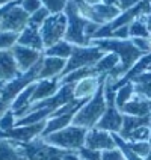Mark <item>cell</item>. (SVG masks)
Instances as JSON below:
<instances>
[{
  "instance_id": "cell-1",
  "label": "cell",
  "mask_w": 151,
  "mask_h": 160,
  "mask_svg": "<svg viewBox=\"0 0 151 160\" xmlns=\"http://www.w3.org/2000/svg\"><path fill=\"white\" fill-rule=\"evenodd\" d=\"M106 82V79H104ZM104 82L101 83V86L98 88V91L92 95V98H89L88 101L79 109V112L74 115L73 124L83 127L86 130H91L94 127H97L100 122L101 116L104 115L107 109V101L106 95H104Z\"/></svg>"
},
{
  "instance_id": "cell-2",
  "label": "cell",
  "mask_w": 151,
  "mask_h": 160,
  "mask_svg": "<svg viewBox=\"0 0 151 160\" xmlns=\"http://www.w3.org/2000/svg\"><path fill=\"white\" fill-rule=\"evenodd\" d=\"M86 133H88L86 128L71 124L56 133L48 134L47 138H44V141L45 143L63 151H79L80 148L85 147Z\"/></svg>"
},
{
  "instance_id": "cell-3",
  "label": "cell",
  "mask_w": 151,
  "mask_h": 160,
  "mask_svg": "<svg viewBox=\"0 0 151 160\" xmlns=\"http://www.w3.org/2000/svg\"><path fill=\"white\" fill-rule=\"evenodd\" d=\"M63 12L68 18V27H67V33L63 39L73 45H89L91 41L85 35V27L88 24V20H85L80 15L79 9L76 6V2L68 0Z\"/></svg>"
},
{
  "instance_id": "cell-4",
  "label": "cell",
  "mask_w": 151,
  "mask_h": 160,
  "mask_svg": "<svg viewBox=\"0 0 151 160\" xmlns=\"http://www.w3.org/2000/svg\"><path fill=\"white\" fill-rule=\"evenodd\" d=\"M104 54L106 52H103L101 48H98L95 45H76L70 59L67 61V65H65L59 80L76 70L85 68V67H94Z\"/></svg>"
},
{
  "instance_id": "cell-5",
  "label": "cell",
  "mask_w": 151,
  "mask_h": 160,
  "mask_svg": "<svg viewBox=\"0 0 151 160\" xmlns=\"http://www.w3.org/2000/svg\"><path fill=\"white\" fill-rule=\"evenodd\" d=\"M67 27H68V18L65 15V12L52 14L45 20V23L39 27V33L44 42V50L62 41L67 33Z\"/></svg>"
},
{
  "instance_id": "cell-6",
  "label": "cell",
  "mask_w": 151,
  "mask_h": 160,
  "mask_svg": "<svg viewBox=\"0 0 151 160\" xmlns=\"http://www.w3.org/2000/svg\"><path fill=\"white\" fill-rule=\"evenodd\" d=\"M29 14L20 6V0H14L8 11L3 14L0 21V30L2 32H15L21 33L29 24Z\"/></svg>"
},
{
  "instance_id": "cell-7",
  "label": "cell",
  "mask_w": 151,
  "mask_h": 160,
  "mask_svg": "<svg viewBox=\"0 0 151 160\" xmlns=\"http://www.w3.org/2000/svg\"><path fill=\"white\" fill-rule=\"evenodd\" d=\"M45 122L47 121L32 125H15L8 132H0V139H9V141H15L20 143L33 142L38 138H41L45 128Z\"/></svg>"
},
{
  "instance_id": "cell-8",
  "label": "cell",
  "mask_w": 151,
  "mask_h": 160,
  "mask_svg": "<svg viewBox=\"0 0 151 160\" xmlns=\"http://www.w3.org/2000/svg\"><path fill=\"white\" fill-rule=\"evenodd\" d=\"M85 148L103 152V151H109V150L116 148V143H115V139H113V134L112 133L94 127V128L88 130V133H86Z\"/></svg>"
},
{
  "instance_id": "cell-9",
  "label": "cell",
  "mask_w": 151,
  "mask_h": 160,
  "mask_svg": "<svg viewBox=\"0 0 151 160\" xmlns=\"http://www.w3.org/2000/svg\"><path fill=\"white\" fill-rule=\"evenodd\" d=\"M11 52L14 54V59L17 62V67L20 72H27L30 68H33L36 63L39 62L43 58H44V53L43 52H38V50H33V48H29V47H24V45L15 44Z\"/></svg>"
},
{
  "instance_id": "cell-10",
  "label": "cell",
  "mask_w": 151,
  "mask_h": 160,
  "mask_svg": "<svg viewBox=\"0 0 151 160\" xmlns=\"http://www.w3.org/2000/svg\"><path fill=\"white\" fill-rule=\"evenodd\" d=\"M107 76H91L86 79L79 80L77 83H74V89H73V97L74 100L79 101H88L89 98L98 91L101 86V83L104 82Z\"/></svg>"
},
{
  "instance_id": "cell-11",
  "label": "cell",
  "mask_w": 151,
  "mask_h": 160,
  "mask_svg": "<svg viewBox=\"0 0 151 160\" xmlns=\"http://www.w3.org/2000/svg\"><path fill=\"white\" fill-rule=\"evenodd\" d=\"M123 121H124V115L123 112L116 106H107L104 115L101 116L100 122L97 124V128L104 130L109 133H121L123 128Z\"/></svg>"
},
{
  "instance_id": "cell-12",
  "label": "cell",
  "mask_w": 151,
  "mask_h": 160,
  "mask_svg": "<svg viewBox=\"0 0 151 160\" xmlns=\"http://www.w3.org/2000/svg\"><path fill=\"white\" fill-rule=\"evenodd\" d=\"M18 76H21V72L18 70L12 52L11 50L0 52V79L9 83L14 79H17Z\"/></svg>"
},
{
  "instance_id": "cell-13",
  "label": "cell",
  "mask_w": 151,
  "mask_h": 160,
  "mask_svg": "<svg viewBox=\"0 0 151 160\" xmlns=\"http://www.w3.org/2000/svg\"><path fill=\"white\" fill-rule=\"evenodd\" d=\"M62 83L59 79H43L36 82V88L33 92V97H32V104L38 103V101H43L47 98L53 97L58 94V91L61 89Z\"/></svg>"
},
{
  "instance_id": "cell-14",
  "label": "cell",
  "mask_w": 151,
  "mask_h": 160,
  "mask_svg": "<svg viewBox=\"0 0 151 160\" xmlns=\"http://www.w3.org/2000/svg\"><path fill=\"white\" fill-rule=\"evenodd\" d=\"M67 65L65 59L59 58H52V56H44L43 63H41V71H39V79H59L62 74L63 68Z\"/></svg>"
},
{
  "instance_id": "cell-15",
  "label": "cell",
  "mask_w": 151,
  "mask_h": 160,
  "mask_svg": "<svg viewBox=\"0 0 151 160\" xmlns=\"http://www.w3.org/2000/svg\"><path fill=\"white\" fill-rule=\"evenodd\" d=\"M0 160H27L23 145L15 141L0 139Z\"/></svg>"
},
{
  "instance_id": "cell-16",
  "label": "cell",
  "mask_w": 151,
  "mask_h": 160,
  "mask_svg": "<svg viewBox=\"0 0 151 160\" xmlns=\"http://www.w3.org/2000/svg\"><path fill=\"white\" fill-rule=\"evenodd\" d=\"M17 44L24 45V47H29V48H33V50H38V52H43L44 53V42H43L41 33H39L38 29H33V27L27 26L20 33Z\"/></svg>"
},
{
  "instance_id": "cell-17",
  "label": "cell",
  "mask_w": 151,
  "mask_h": 160,
  "mask_svg": "<svg viewBox=\"0 0 151 160\" xmlns=\"http://www.w3.org/2000/svg\"><path fill=\"white\" fill-rule=\"evenodd\" d=\"M74 115L76 113H67V115H59V116H50L45 122V128L43 134H41V139L47 138L48 134L56 133L59 130H62L65 127L73 124V119H74Z\"/></svg>"
},
{
  "instance_id": "cell-18",
  "label": "cell",
  "mask_w": 151,
  "mask_h": 160,
  "mask_svg": "<svg viewBox=\"0 0 151 160\" xmlns=\"http://www.w3.org/2000/svg\"><path fill=\"white\" fill-rule=\"evenodd\" d=\"M142 125H150L151 127V116H130V115H124V121H123V128H121V133L119 136L123 139H127L130 134L133 133L136 128L142 127ZM118 134V133H116Z\"/></svg>"
},
{
  "instance_id": "cell-19",
  "label": "cell",
  "mask_w": 151,
  "mask_h": 160,
  "mask_svg": "<svg viewBox=\"0 0 151 160\" xmlns=\"http://www.w3.org/2000/svg\"><path fill=\"white\" fill-rule=\"evenodd\" d=\"M123 115L130 116H147L150 115V103L143 98L134 95L123 109H121Z\"/></svg>"
},
{
  "instance_id": "cell-20",
  "label": "cell",
  "mask_w": 151,
  "mask_h": 160,
  "mask_svg": "<svg viewBox=\"0 0 151 160\" xmlns=\"http://www.w3.org/2000/svg\"><path fill=\"white\" fill-rule=\"evenodd\" d=\"M118 63H119L118 54L109 53V52H107V53L94 65V68H95V72H97L98 76H109V74L118 67Z\"/></svg>"
},
{
  "instance_id": "cell-21",
  "label": "cell",
  "mask_w": 151,
  "mask_h": 160,
  "mask_svg": "<svg viewBox=\"0 0 151 160\" xmlns=\"http://www.w3.org/2000/svg\"><path fill=\"white\" fill-rule=\"evenodd\" d=\"M74 47H76V45H73V44H70V42H67L65 39H62V41L56 42V44L52 45V47L45 48L44 56H52V58H59V59L68 61L73 53V50H74Z\"/></svg>"
},
{
  "instance_id": "cell-22",
  "label": "cell",
  "mask_w": 151,
  "mask_h": 160,
  "mask_svg": "<svg viewBox=\"0 0 151 160\" xmlns=\"http://www.w3.org/2000/svg\"><path fill=\"white\" fill-rule=\"evenodd\" d=\"M136 94H134V85L133 82H130V83H125L124 86H121V88L116 89V98H115V104L116 107L121 110L123 107L134 97Z\"/></svg>"
},
{
  "instance_id": "cell-23",
  "label": "cell",
  "mask_w": 151,
  "mask_h": 160,
  "mask_svg": "<svg viewBox=\"0 0 151 160\" xmlns=\"http://www.w3.org/2000/svg\"><path fill=\"white\" fill-rule=\"evenodd\" d=\"M128 30H130V39L132 38H148L150 36V32L147 29V24L143 21L142 15L136 18L132 24H128Z\"/></svg>"
},
{
  "instance_id": "cell-24",
  "label": "cell",
  "mask_w": 151,
  "mask_h": 160,
  "mask_svg": "<svg viewBox=\"0 0 151 160\" xmlns=\"http://www.w3.org/2000/svg\"><path fill=\"white\" fill-rule=\"evenodd\" d=\"M50 15H52V14H50V11L43 6L41 9H38L35 14H32V15L29 17V24H27V26L33 27V29H38V30H39V27L44 24L45 20L50 17Z\"/></svg>"
},
{
  "instance_id": "cell-25",
  "label": "cell",
  "mask_w": 151,
  "mask_h": 160,
  "mask_svg": "<svg viewBox=\"0 0 151 160\" xmlns=\"http://www.w3.org/2000/svg\"><path fill=\"white\" fill-rule=\"evenodd\" d=\"M17 116L12 112V109H6L2 115H0V132H8L11 128H14L17 124Z\"/></svg>"
},
{
  "instance_id": "cell-26",
  "label": "cell",
  "mask_w": 151,
  "mask_h": 160,
  "mask_svg": "<svg viewBox=\"0 0 151 160\" xmlns=\"http://www.w3.org/2000/svg\"><path fill=\"white\" fill-rule=\"evenodd\" d=\"M150 139H151V127L150 125H142V127L136 128L133 133L124 141H127V142H145V141H150Z\"/></svg>"
},
{
  "instance_id": "cell-27",
  "label": "cell",
  "mask_w": 151,
  "mask_h": 160,
  "mask_svg": "<svg viewBox=\"0 0 151 160\" xmlns=\"http://www.w3.org/2000/svg\"><path fill=\"white\" fill-rule=\"evenodd\" d=\"M18 36L20 33H15V32H2L0 30V52L11 50L18 42Z\"/></svg>"
},
{
  "instance_id": "cell-28",
  "label": "cell",
  "mask_w": 151,
  "mask_h": 160,
  "mask_svg": "<svg viewBox=\"0 0 151 160\" xmlns=\"http://www.w3.org/2000/svg\"><path fill=\"white\" fill-rule=\"evenodd\" d=\"M125 142H127V141H125ZM127 143H128V147L143 160L147 159L148 154L151 152V142L150 141H145V142H127Z\"/></svg>"
},
{
  "instance_id": "cell-29",
  "label": "cell",
  "mask_w": 151,
  "mask_h": 160,
  "mask_svg": "<svg viewBox=\"0 0 151 160\" xmlns=\"http://www.w3.org/2000/svg\"><path fill=\"white\" fill-rule=\"evenodd\" d=\"M133 85H134V94L138 97L143 98L147 101H151V80L139 82V83H133Z\"/></svg>"
},
{
  "instance_id": "cell-30",
  "label": "cell",
  "mask_w": 151,
  "mask_h": 160,
  "mask_svg": "<svg viewBox=\"0 0 151 160\" xmlns=\"http://www.w3.org/2000/svg\"><path fill=\"white\" fill-rule=\"evenodd\" d=\"M68 0H41L43 6L50 11V14H58V12H63V9L67 6Z\"/></svg>"
},
{
  "instance_id": "cell-31",
  "label": "cell",
  "mask_w": 151,
  "mask_h": 160,
  "mask_svg": "<svg viewBox=\"0 0 151 160\" xmlns=\"http://www.w3.org/2000/svg\"><path fill=\"white\" fill-rule=\"evenodd\" d=\"M20 6L24 9L29 15H32L38 9L43 8V3H41V0H20Z\"/></svg>"
},
{
  "instance_id": "cell-32",
  "label": "cell",
  "mask_w": 151,
  "mask_h": 160,
  "mask_svg": "<svg viewBox=\"0 0 151 160\" xmlns=\"http://www.w3.org/2000/svg\"><path fill=\"white\" fill-rule=\"evenodd\" d=\"M80 160H101V152L100 151H94V150H88V148H80L79 151Z\"/></svg>"
},
{
  "instance_id": "cell-33",
  "label": "cell",
  "mask_w": 151,
  "mask_h": 160,
  "mask_svg": "<svg viewBox=\"0 0 151 160\" xmlns=\"http://www.w3.org/2000/svg\"><path fill=\"white\" fill-rule=\"evenodd\" d=\"M101 160H125L123 152L119 151V148H113L109 151L101 152Z\"/></svg>"
},
{
  "instance_id": "cell-34",
  "label": "cell",
  "mask_w": 151,
  "mask_h": 160,
  "mask_svg": "<svg viewBox=\"0 0 151 160\" xmlns=\"http://www.w3.org/2000/svg\"><path fill=\"white\" fill-rule=\"evenodd\" d=\"M132 42H133L134 47H136L138 50H141L142 53H145V54L151 53L150 47H148V38H132Z\"/></svg>"
},
{
  "instance_id": "cell-35",
  "label": "cell",
  "mask_w": 151,
  "mask_h": 160,
  "mask_svg": "<svg viewBox=\"0 0 151 160\" xmlns=\"http://www.w3.org/2000/svg\"><path fill=\"white\" fill-rule=\"evenodd\" d=\"M112 38L115 39H130V30H128V26H123L119 29H116L112 32Z\"/></svg>"
},
{
  "instance_id": "cell-36",
  "label": "cell",
  "mask_w": 151,
  "mask_h": 160,
  "mask_svg": "<svg viewBox=\"0 0 151 160\" xmlns=\"http://www.w3.org/2000/svg\"><path fill=\"white\" fill-rule=\"evenodd\" d=\"M142 0H119V9L121 11H127V9L136 6L138 3H141Z\"/></svg>"
},
{
  "instance_id": "cell-37",
  "label": "cell",
  "mask_w": 151,
  "mask_h": 160,
  "mask_svg": "<svg viewBox=\"0 0 151 160\" xmlns=\"http://www.w3.org/2000/svg\"><path fill=\"white\" fill-rule=\"evenodd\" d=\"M143 21H145V24H147V29H148V32H150L151 35V12H148V14H143Z\"/></svg>"
},
{
  "instance_id": "cell-38",
  "label": "cell",
  "mask_w": 151,
  "mask_h": 160,
  "mask_svg": "<svg viewBox=\"0 0 151 160\" xmlns=\"http://www.w3.org/2000/svg\"><path fill=\"white\" fill-rule=\"evenodd\" d=\"M85 3L91 8H95L98 5H103V0H85Z\"/></svg>"
},
{
  "instance_id": "cell-39",
  "label": "cell",
  "mask_w": 151,
  "mask_h": 160,
  "mask_svg": "<svg viewBox=\"0 0 151 160\" xmlns=\"http://www.w3.org/2000/svg\"><path fill=\"white\" fill-rule=\"evenodd\" d=\"M103 5H107V6H115V8H119V0H103Z\"/></svg>"
},
{
  "instance_id": "cell-40",
  "label": "cell",
  "mask_w": 151,
  "mask_h": 160,
  "mask_svg": "<svg viewBox=\"0 0 151 160\" xmlns=\"http://www.w3.org/2000/svg\"><path fill=\"white\" fill-rule=\"evenodd\" d=\"M12 2H14V0H12ZM12 2H9L8 5H5V6H2V8H0V21H2V17H3V14H5V12L8 11V8H9V6L12 5Z\"/></svg>"
},
{
  "instance_id": "cell-41",
  "label": "cell",
  "mask_w": 151,
  "mask_h": 160,
  "mask_svg": "<svg viewBox=\"0 0 151 160\" xmlns=\"http://www.w3.org/2000/svg\"><path fill=\"white\" fill-rule=\"evenodd\" d=\"M9 107H11L9 104H5V103H2V101H0V115H2L6 109H9Z\"/></svg>"
},
{
  "instance_id": "cell-42",
  "label": "cell",
  "mask_w": 151,
  "mask_h": 160,
  "mask_svg": "<svg viewBox=\"0 0 151 160\" xmlns=\"http://www.w3.org/2000/svg\"><path fill=\"white\" fill-rule=\"evenodd\" d=\"M5 86H6V82H3V80L0 79V97H2V92H3Z\"/></svg>"
},
{
  "instance_id": "cell-43",
  "label": "cell",
  "mask_w": 151,
  "mask_h": 160,
  "mask_svg": "<svg viewBox=\"0 0 151 160\" xmlns=\"http://www.w3.org/2000/svg\"><path fill=\"white\" fill-rule=\"evenodd\" d=\"M9 2H12V0H0V8H2V6H5V5H8Z\"/></svg>"
},
{
  "instance_id": "cell-44",
  "label": "cell",
  "mask_w": 151,
  "mask_h": 160,
  "mask_svg": "<svg viewBox=\"0 0 151 160\" xmlns=\"http://www.w3.org/2000/svg\"><path fill=\"white\" fill-rule=\"evenodd\" d=\"M148 47H150V52H151V35L148 36Z\"/></svg>"
},
{
  "instance_id": "cell-45",
  "label": "cell",
  "mask_w": 151,
  "mask_h": 160,
  "mask_svg": "<svg viewBox=\"0 0 151 160\" xmlns=\"http://www.w3.org/2000/svg\"><path fill=\"white\" fill-rule=\"evenodd\" d=\"M145 160H151V152H150V154H148V157H147V159H145Z\"/></svg>"
},
{
  "instance_id": "cell-46",
  "label": "cell",
  "mask_w": 151,
  "mask_h": 160,
  "mask_svg": "<svg viewBox=\"0 0 151 160\" xmlns=\"http://www.w3.org/2000/svg\"><path fill=\"white\" fill-rule=\"evenodd\" d=\"M150 142H151V139H150Z\"/></svg>"
}]
</instances>
